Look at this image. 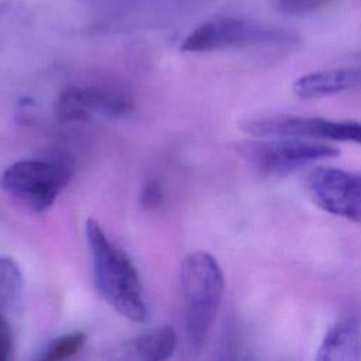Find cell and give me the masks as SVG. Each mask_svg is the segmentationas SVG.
Masks as SVG:
<instances>
[{
    "instance_id": "1",
    "label": "cell",
    "mask_w": 361,
    "mask_h": 361,
    "mask_svg": "<svg viewBox=\"0 0 361 361\" xmlns=\"http://www.w3.org/2000/svg\"><path fill=\"white\" fill-rule=\"evenodd\" d=\"M85 228L99 295L126 319L144 322L147 305L131 258L109 238L97 220L87 219Z\"/></svg>"
},
{
    "instance_id": "2",
    "label": "cell",
    "mask_w": 361,
    "mask_h": 361,
    "mask_svg": "<svg viewBox=\"0 0 361 361\" xmlns=\"http://www.w3.org/2000/svg\"><path fill=\"white\" fill-rule=\"evenodd\" d=\"M185 299V336L193 351L207 341L224 293V275L217 259L204 251L188 254L180 264Z\"/></svg>"
},
{
    "instance_id": "3",
    "label": "cell",
    "mask_w": 361,
    "mask_h": 361,
    "mask_svg": "<svg viewBox=\"0 0 361 361\" xmlns=\"http://www.w3.org/2000/svg\"><path fill=\"white\" fill-rule=\"evenodd\" d=\"M234 149L254 171L265 176H283L340 154L333 145L298 137H255L235 142Z\"/></svg>"
},
{
    "instance_id": "4",
    "label": "cell",
    "mask_w": 361,
    "mask_h": 361,
    "mask_svg": "<svg viewBox=\"0 0 361 361\" xmlns=\"http://www.w3.org/2000/svg\"><path fill=\"white\" fill-rule=\"evenodd\" d=\"M298 41L295 32L247 18L220 17L203 23L182 42L188 52H209L228 48L285 47Z\"/></svg>"
},
{
    "instance_id": "5",
    "label": "cell",
    "mask_w": 361,
    "mask_h": 361,
    "mask_svg": "<svg viewBox=\"0 0 361 361\" xmlns=\"http://www.w3.org/2000/svg\"><path fill=\"white\" fill-rule=\"evenodd\" d=\"M71 175V168L62 162L23 159L3 172L0 186L32 213H42L54 204Z\"/></svg>"
},
{
    "instance_id": "6",
    "label": "cell",
    "mask_w": 361,
    "mask_h": 361,
    "mask_svg": "<svg viewBox=\"0 0 361 361\" xmlns=\"http://www.w3.org/2000/svg\"><path fill=\"white\" fill-rule=\"evenodd\" d=\"M243 133L252 137H298L330 140L361 145V121L336 120L320 116L274 114L244 118L238 123Z\"/></svg>"
},
{
    "instance_id": "7",
    "label": "cell",
    "mask_w": 361,
    "mask_h": 361,
    "mask_svg": "<svg viewBox=\"0 0 361 361\" xmlns=\"http://www.w3.org/2000/svg\"><path fill=\"white\" fill-rule=\"evenodd\" d=\"M306 188L326 213L361 223V172L317 166L307 175Z\"/></svg>"
},
{
    "instance_id": "8",
    "label": "cell",
    "mask_w": 361,
    "mask_h": 361,
    "mask_svg": "<svg viewBox=\"0 0 361 361\" xmlns=\"http://www.w3.org/2000/svg\"><path fill=\"white\" fill-rule=\"evenodd\" d=\"M131 110L130 100L121 93L99 87H69L65 89L55 106L59 121H85L93 116L120 117Z\"/></svg>"
},
{
    "instance_id": "9",
    "label": "cell",
    "mask_w": 361,
    "mask_h": 361,
    "mask_svg": "<svg viewBox=\"0 0 361 361\" xmlns=\"http://www.w3.org/2000/svg\"><path fill=\"white\" fill-rule=\"evenodd\" d=\"M361 87V66L330 68L305 73L293 85V93L305 100L322 99Z\"/></svg>"
},
{
    "instance_id": "10",
    "label": "cell",
    "mask_w": 361,
    "mask_h": 361,
    "mask_svg": "<svg viewBox=\"0 0 361 361\" xmlns=\"http://www.w3.org/2000/svg\"><path fill=\"white\" fill-rule=\"evenodd\" d=\"M319 361H358L361 360V327L353 317L336 322L324 334L317 353Z\"/></svg>"
},
{
    "instance_id": "11",
    "label": "cell",
    "mask_w": 361,
    "mask_h": 361,
    "mask_svg": "<svg viewBox=\"0 0 361 361\" xmlns=\"http://www.w3.org/2000/svg\"><path fill=\"white\" fill-rule=\"evenodd\" d=\"M130 345L137 357L147 361H162L169 358L176 347L175 331L165 326L147 331L134 338Z\"/></svg>"
},
{
    "instance_id": "12",
    "label": "cell",
    "mask_w": 361,
    "mask_h": 361,
    "mask_svg": "<svg viewBox=\"0 0 361 361\" xmlns=\"http://www.w3.org/2000/svg\"><path fill=\"white\" fill-rule=\"evenodd\" d=\"M23 292V275L18 264L0 255V305L7 309L18 302Z\"/></svg>"
},
{
    "instance_id": "13",
    "label": "cell",
    "mask_w": 361,
    "mask_h": 361,
    "mask_svg": "<svg viewBox=\"0 0 361 361\" xmlns=\"http://www.w3.org/2000/svg\"><path fill=\"white\" fill-rule=\"evenodd\" d=\"M86 343V334L82 331H72L54 340L39 355L41 361H61L78 354Z\"/></svg>"
},
{
    "instance_id": "14",
    "label": "cell",
    "mask_w": 361,
    "mask_h": 361,
    "mask_svg": "<svg viewBox=\"0 0 361 361\" xmlns=\"http://www.w3.org/2000/svg\"><path fill=\"white\" fill-rule=\"evenodd\" d=\"M333 0H267L271 8L283 16H306L316 13Z\"/></svg>"
},
{
    "instance_id": "15",
    "label": "cell",
    "mask_w": 361,
    "mask_h": 361,
    "mask_svg": "<svg viewBox=\"0 0 361 361\" xmlns=\"http://www.w3.org/2000/svg\"><path fill=\"white\" fill-rule=\"evenodd\" d=\"M4 307L0 305V361H6L10 357L13 348L11 329L4 314Z\"/></svg>"
},
{
    "instance_id": "16",
    "label": "cell",
    "mask_w": 361,
    "mask_h": 361,
    "mask_svg": "<svg viewBox=\"0 0 361 361\" xmlns=\"http://www.w3.org/2000/svg\"><path fill=\"white\" fill-rule=\"evenodd\" d=\"M161 199H162V189H161L159 183L155 180H149L141 192V199H140L141 206L152 210L157 206H159Z\"/></svg>"
}]
</instances>
